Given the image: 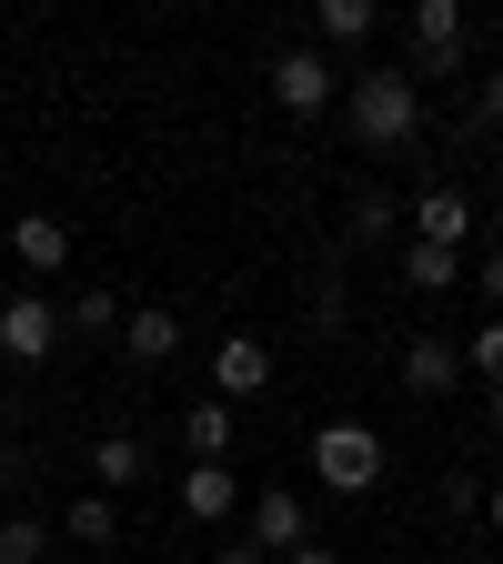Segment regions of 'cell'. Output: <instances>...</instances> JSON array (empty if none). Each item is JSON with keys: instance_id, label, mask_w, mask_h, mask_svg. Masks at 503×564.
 <instances>
[{"instance_id": "obj_16", "label": "cell", "mask_w": 503, "mask_h": 564, "mask_svg": "<svg viewBox=\"0 0 503 564\" xmlns=\"http://www.w3.org/2000/svg\"><path fill=\"white\" fill-rule=\"evenodd\" d=\"M313 31H322L332 51H352V41H373V0H322V11H313Z\"/></svg>"}, {"instance_id": "obj_24", "label": "cell", "mask_w": 503, "mask_h": 564, "mask_svg": "<svg viewBox=\"0 0 503 564\" xmlns=\"http://www.w3.org/2000/svg\"><path fill=\"white\" fill-rule=\"evenodd\" d=\"M211 564H272V554H262L252 534H232V544H222V554H211Z\"/></svg>"}, {"instance_id": "obj_19", "label": "cell", "mask_w": 503, "mask_h": 564, "mask_svg": "<svg viewBox=\"0 0 503 564\" xmlns=\"http://www.w3.org/2000/svg\"><path fill=\"white\" fill-rule=\"evenodd\" d=\"M121 323H131L121 293H81V303H70V333H111V343H121Z\"/></svg>"}, {"instance_id": "obj_4", "label": "cell", "mask_w": 503, "mask_h": 564, "mask_svg": "<svg viewBox=\"0 0 503 564\" xmlns=\"http://www.w3.org/2000/svg\"><path fill=\"white\" fill-rule=\"evenodd\" d=\"M252 544H262L272 564L313 544V514H303V494H293V484H262V494H252Z\"/></svg>"}, {"instance_id": "obj_17", "label": "cell", "mask_w": 503, "mask_h": 564, "mask_svg": "<svg viewBox=\"0 0 503 564\" xmlns=\"http://www.w3.org/2000/svg\"><path fill=\"white\" fill-rule=\"evenodd\" d=\"M61 534H70V544H91V554H101V544L121 534V514H111V494H81V505H70V514H61Z\"/></svg>"}, {"instance_id": "obj_23", "label": "cell", "mask_w": 503, "mask_h": 564, "mask_svg": "<svg viewBox=\"0 0 503 564\" xmlns=\"http://www.w3.org/2000/svg\"><path fill=\"white\" fill-rule=\"evenodd\" d=\"M473 373H493V383H503V323H483V333H473Z\"/></svg>"}, {"instance_id": "obj_9", "label": "cell", "mask_w": 503, "mask_h": 564, "mask_svg": "<svg viewBox=\"0 0 503 564\" xmlns=\"http://www.w3.org/2000/svg\"><path fill=\"white\" fill-rule=\"evenodd\" d=\"M463 232H473V202H463L453 182H423V202H413V242H453V252H463Z\"/></svg>"}, {"instance_id": "obj_18", "label": "cell", "mask_w": 503, "mask_h": 564, "mask_svg": "<svg viewBox=\"0 0 503 564\" xmlns=\"http://www.w3.org/2000/svg\"><path fill=\"white\" fill-rule=\"evenodd\" d=\"M91 474H101V484H141V444H131V434H101V444H91Z\"/></svg>"}, {"instance_id": "obj_12", "label": "cell", "mask_w": 503, "mask_h": 564, "mask_svg": "<svg viewBox=\"0 0 503 564\" xmlns=\"http://www.w3.org/2000/svg\"><path fill=\"white\" fill-rule=\"evenodd\" d=\"M121 352H131V364H172V352H182V313L141 303V313L121 323Z\"/></svg>"}, {"instance_id": "obj_21", "label": "cell", "mask_w": 503, "mask_h": 564, "mask_svg": "<svg viewBox=\"0 0 503 564\" xmlns=\"http://www.w3.org/2000/svg\"><path fill=\"white\" fill-rule=\"evenodd\" d=\"M483 494H493V474H453V484H444V514L483 524Z\"/></svg>"}, {"instance_id": "obj_5", "label": "cell", "mask_w": 503, "mask_h": 564, "mask_svg": "<svg viewBox=\"0 0 503 564\" xmlns=\"http://www.w3.org/2000/svg\"><path fill=\"white\" fill-rule=\"evenodd\" d=\"M413 51H423L413 82H434V70L453 82V70H463V0H423V11H413Z\"/></svg>"}, {"instance_id": "obj_25", "label": "cell", "mask_w": 503, "mask_h": 564, "mask_svg": "<svg viewBox=\"0 0 503 564\" xmlns=\"http://www.w3.org/2000/svg\"><path fill=\"white\" fill-rule=\"evenodd\" d=\"M483 303H503V242L483 252Z\"/></svg>"}, {"instance_id": "obj_1", "label": "cell", "mask_w": 503, "mask_h": 564, "mask_svg": "<svg viewBox=\"0 0 503 564\" xmlns=\"http://www.w3.org/2000/svg\"><path fill=\"white\" fill-rule=\"evenodd\" d=\"M342 121H352L363 152H403V141L423 131V82H413V70H352Z\"/></svg>"}, {"instance_id": "obj_11", "label": "cell", "mask_w": 503, "mask_h": 564, "mask_svg": "<svg viewBox=\"0 0 503 564\" xmlns=\"http://www.w3.org/2000/svg\"><path fill=\"white\" fill-rule=\"evenodd\" d=\"M0 242H11V252H21V262H31L41 282H51L61 262H70V232L51 223V212H21V223H11V232H0Z\"/></svg>"}, {"instance_id": "obj_3", "label": "cell", "mask_w": 503, "mask_h": 564, "mask_svg": "<svg viewBox=\"0 0 503 564\" xmlns=\"http://www.w3.org/2000/svg\"><path fill=\"white\" fill-rule=\"evenodd\" d=\"M61 333H70V313H61L51 293H11V303H0V352H11V364L61 352Z\"/></svg>"}, {"instance_id": "obj_14", "label": "cell", "mask_w": 503, "mask_h": 564, "mask_svg": "<svg viewBox=\"0 0 503 564\" xmlns=\"http://www.w3.org/2000/svg\"><path fill=\"white\" fill-rule=\"evenodd\" d=\"M403 282H413V293H453V282H463V252L453 242H403Z\"/></svg>"}, {"instance_id": "obj_15", "label": "cell", "mask_w": 503, "mask_h": 564, "mask_svg": "<svg viewBox=\"0 0 503 564\" xmlns=\"http://www.w3.org/2000/svg\"><path fill=\"white\" fill-rule=\"evenodd\" d=\"M342 223H352V242H383V232L403 223V202H393L383 182H363V192H352V212H342Z\"/></svg>"}, {"instance_id": "obj_20", "label": "cell", "mask_w": 503, "mask_h": 564, "mask_svg": "<svg viewBox=\"0 0 503 564\" xmlns=\"http://www.w3.org/2000/svg\"><path fill=\"white\" fill-rule=\"evenodd\" d=\"M0 564H41V524L31 514H0Z\"/></svg>"}, {"instance_id": "obj_27", "label": "cell", "mask_w": 503, "mask_h": 564, "mask_svg": "<svg viewBox=\"0 0 503 564\" xmlns=\"http://www.w3.org/2000/svg\"><path fill=\"white\" fill-rule=\"evenodd\" d=\"M483 524H493V534H503V484H493V494H483Z\"/></svg>"}, {"instance_id": "obj_7", "label": "cell", "mask_w": 503, "mask_h": 564, "mask_svg": "<svg viewBox=\"0 0 503 564\" xmlns=\"http://www.w3.org/2000/svg\"><path fill=\"white\" fill-rule=\"evenodd\" d=\"M262 383H272L262 333H222V343H211V393H222V403H242V393H262Z\"/></svg>"}, {"instance_id": "obj_2", "label": "cell", "mask_w": 503, "mask_h": 564, "mask_svg": "<svg viewBox=\"0 0 503 564\" xmlns=\"http://www.w3.org/2000/svg\"><path fill=\"white\" fill-rule=\"evenodd\" d=\"M313 474L363 505V494L383 484V434H373V423H322V434H313Z\"/></svg>"}, {"instance_id": "obj_13", "label": "cell", "mask_w": 503, "mask_h": 564, "mask_svg": "<svg viewBox=\"0 0 503 564\" xmlns=\"http://www.w3.org/2000/svg\"><path fill=\"white\" fill-rule=\"evenodd\" d=\"M182 444L192 464H232V403H182Z\"/></svg>"}, {"instance_id": "obj_10", "label": "cell", "mask_w": 503, "mask_h": 564, "mask_svg": "<svg viewBox=\"0 0 503 564\" xmlns=\"http://www.w3.org/2000/svg\"><path fill=\"white\" fill-rule=\"evenodd\" d=\"M403 383H413V393H453V383H463V352H453L444 333H413V343H403Z\"/></svg>"}, {"instance_id": "obj_6", "label": "cell", "mask_w": 503, "mask_h": 564, "mask_svg": "<svg viewBox=\"0 0 503 564\" xmlns=\"http://www.w3.org/2000/svg\"><path fill=\"white\" fill-rule=\"evenodd\" d=\"M272 91H282V111H332L342 101V70L322 51H282L272 61Z\"/></svg>"}, {"instance_id": "obj_26", "label": "cell", "mask_w": 503, "mask_h": 564, "mask_svg": "<svg viewBox=\"0 0 503 564\" xmlns=\"http://www.w3.org/2000/svg\"><path fill=\"white\" fill-rule=\"evenodd\" d=\"M282 564H342V554L332 544H303V554H282Z\"/></svg>"}, {"instance_id": "obj_22", "label": "cell", "mask_w": 503, "mask_h": 564, "mask_svg": "<svg viewBox=\"0 0 503 564\" xmlns=\"http://www.w3.org/2000/svg\"><path fill=\"white\" fill-rule=\"evenodd\" d=\"M473 131L503 141V70H483V82H473Z\"/></svg>"}, {"instance_id": "obj_8", "label": "cell", "mask_w": 503, "mask_h": 564, "mask_svg": "<svg viewBox=\"0 0 503 564\" xmlns=\"http://www.w3.org/2000/svg\"><path fill=\"white\" fill-rule=\"evenodd\" d=\"M172 505H182L192 524H222V514L242 505V484H232V464H192V474L172 484Z\"/></svg>"}, {"instance_id": "obj_28", "label": "cell", "mask_w": 503, "mask_h": 564, "mask_svg": "<svg viewBox=\"0 0 503 564\" xmlns=\"http://www.w3.org/2000/svg\"><path fill=\"white\" fill-rule=\"evenodd\" d=\"M483 423H493V434H503V383H493V393H483Z\"/></svg>"}]
</instances>
